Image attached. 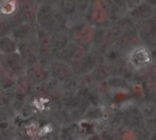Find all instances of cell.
<instances>
[{"label":"cell","mask_w":156,"mask_h":140,"mask_svg":"<svg viewBox=\"0 0 156 140\" xmlns=\"http://www.w3.org/2000/svg\"><path fill=\"white\" fill-rule=\"evenodd\" d=\"M141 44H143V40L135 28L122 34L115 40V45L122 50L130 51L131 50Z\"/></svg>","instance_id":"cell-5"},{"label":"cell","mask_w":156,"mask_h":140,"mask_svg":"<svg viewBox=\"0 0 156 140\" xmlns=\"http://www.w3.org/2000/svg\"><path fill=\"white\" fill-rule=\"evenodd\" d=\"M135 25H136V22L133 18H131L128 15L124 14L113 21V24L112 26H111V28L115 38L117 39L122 34L126 33L127 31L134 28Z\"/></svg>","instance_id":"cell-11"},{"label":"cell","mask_w":156,"mask_h":140,"mask_svg":"<svg viewBox=\"0 0 156 140\" xmlns=\"http://www.w3.org/2000/svg\"><path fill=\"white\" fill-rule=\"evenodd\" d=\"M155 25L154 17L137 22V27L135 28L139 32L142 40H148L153 45L155 43Z\"/></svg>","instance_id":"cell-9"},{"label":"cell","mask_w":156,"mask_h":140,"mask_svg":"<svg viewBox=\"0 0 156 140\" xmlns=\"http://www.w3.org/2000/svg\"><path fill=\"white\" fill-rule=\"evenodd\" d=\"M73 1L75 3L78 14L83 15L88 12L89 6L90 4V0H73Z\"/></svg>","instance_id":"cell-21"},{"label":"cell","mask_w":156,"mask_h":140,"mask_svg":"<svg viewBox=\"0 0 156 140\" xmlns=\"http://www.w3.org/2000/svg\"><path fill=\"white\" fill-rule=\"evenodd\" d=\"M27 70L30 78H33L37 81H40L45 78L46 72L42 67V65L39 63V61H37V60L29 62Z\"/></svg>","instance_id":"cell-18"},{"label":"cell","mask_w":156,"mask_h":140,"mask_svg":"<svg viewBox=\"0 0 156 140\" xmlns=\"http://www.w3.org/2000/svg\"><path fill=\"white\" fill-rule=\"evenodd\" d=\"M144 0H125V5H126V8L127 10L135 7L136 6H138L139 4H141L142 2H144Z\"/></svg>","instance_id":"cell-22"},{"label":"cell","mask_w":156,"mask_h":140,"mask_svg":"<svg viewBox=\"0 0 156 140\" xmlns=\"http://www.w3.org/2000/svg\"><path fill=\"white\" fill-rule=\"evenodd\" d=\"M12 27L6 17H0V38L6 36V35H11L12 32Z\"/></svg>","instance_id":"cell-20"},{"label":"cell","mask_w":156,"mask_h":140,"mask_svg":"<svg viewBox=\"0 0 156 140\" xmlns=\"http://www.w3.org/2000/svg\"><path fill=\"white\" fill-rule=\"evenodd\" d=\"M88 12L90 22L94 26H102L108 21V15L103 0H91Z\"/></svg>","instance_id":"cell-4"},{"label":"cell","mask_w":156,"mask_h":140,"mask_svg":"<svg viewBox=\"0 0 156 140\" xmlns=\"http://www.w3.org/2000/svg\"><path fill=\"white\" fill-rule=\"evenodd\" d=\"M11 36L16 41L28 39L34 37V29H33L32 24L23 22L19 26H17L12 29Z\"/></svg>","instance_id":"cell-14"},{"label":"cell","mask_w":156,"mask_h":140,"mask_svg":"<svg viewBox=\"0 0 156 140\" xmlns=\"http://www.w3.org/2000/svg\"><path fill=\"white\" fill-rule=\"evenodd\" d=\"M145 2H147V3H149V4H151V5H153V6H155V0H144Z\"/></svg>","instance_id":"cell-25"},{"label":"cell","mask_w":156,"mask_h":140,"mask_svg":"<svg viewBox=\"0 0 156 140\" xmlns=\"http://www.w3.org/2000/svg\"><path fill=\"white\" fill-rule=\"evenodd\" d=\"M4 56H5V55H4V54H3V53H2V52L0 51V62H2V61H3Z\"/></svg>","instance_id":"cell-26"},{"label":"cell","mask_w":156,"mask_h":140,"mask_svg":"<svg viewBox=\"0 0 156 140\" xmlns=\"http://www.w3.org/2000/svg\"><path fill=\"white\" fill-rule=\"evenodd\" d=\"M69 35L71 41L77 45L88 48L95 40L96 30L90 21H77L69 28Z\"/></svg>","instance_id":"cell-2"},{"label":"cell","mask_w":156,"mask_h":140,"mask_svg":"<svg viewBox=\"0 0 156 140\" xmlns=\"http://www.w3.org/2000/svg\"><path fill=\"white\" fill-rule=\"evenodd\" d=\"M36 43L38 50V55L48 56L52 54V40L51 34L39 28L36 33Z\"/></svg>","instance_id":"cell-10"},{"label":"cell","mask_w":156,"mask_h":140,"mask_svg":"<svg viewBox=\"0 0 156 140\" xmlns=\"http://www.w3.org/2000/svg\"><path fill=\"white\" fill-rule=\"evenodd\" d=\"M135 22L154 17L155 15V6H153L145 1L142 2L133 8H131L125 13Z\"/></svg>","instance_id":"cell-6"},{"label":"cell","mask_w":156,"mask_h":140,"mask_svg":"<svg viewBox=\"0 0 156 140\" xmlns=\"http://www.w3.org/2000/svg\"><path fill=\"white\" fill-rule=\"evenodd\" d=\"M153 53L149 46L141 44L128 53V61L135 70H142L153 63Z\"/></svg>","instance_id":"cell-3"},{"label":"cell","mask_w":156,"mask_h":140,"mask_svg":"<svg viewBox=\"0 0 156 140\" xmlns=\"http://www.w3.org/2000/svg\"><path fill=\"white\" fill-rule=\"evenodd\" d=\"M35 37V36H34ZM32 37V38H34ZM17 41L18 43V53L20 54L21 58L24 61H27L28 63L37 60L38 50L36 43V38L34 40H31V39Z\"/></svg>","instance_id":"cell-8"},{"label":"cell","mask_w":156,"mask_h":140,"mask_svg":"<svg viewBox=\"0 0 156 140\" xmlns=\"http://www.w3.org/2000/svg\"><path fill=\"white\" fill-rule=\"evenodd\" d=\"M17 12V0H2L0 2V17H8Z\"/></svg>","instance_id":"cell-19"},{"label":"cell","mask_w":156,"mask_h":140,"mask_svg":"<svg viewBox=\"0 0 156 140\" xmlns=\"http://www.w3.org/2000/svg\"><path fill=\"white\" fill-rule=\"evenodd\" d=\"M40 4H47V5H56L58 0H38Z\"/></svg>","instance_id":"cell-24"},{"label":"cell","mask_w":156,"mask_h":140,"mask_svg":"<svg viewBox=\"0 0 156 140\" xmlns=\"http://www.w3.org/2000/svg\"><path fill=\"white\" fill-rule=\"evenodd\" d=\"M50 69L53 72V75L58 78H68L73 73L72 66L69 63L60 60H55L51 61Z\"/></svg>","instance_id":"cell-13"},{"label":"cell","mask_w":156,"mask_h":140,"mask_svg":"<svg viewBox=\"0 0 156 140\" xmlns=\"http://www.w3.org/2000/svg\"><path fill=\"white\" fill-rule=\"evenodd\" d=\"M56 6L61 11V13L67 17V19L72 18L78 14L73 0H58Z\"/></svg>","instance_id":"cell-17"},{"label":"cell","mask_w":156,"mask_h":140,"mask_svg":"<svg viewBox=\"0 0 156 140\" xmlns=\"http://www.w3.org/2000/svg\"><path fill=\"white\" fill-rule=\"evenodd\" d=\"M36 23L39 28L52 34L66 28L68 19L56 5L39 4L36 16Z\"/></svg>","instance_id":"cell-1"},{"label":"cell","mask_w":156,"mask_h":140,"mask_svg":"<svg viewBox=\"0 0 156 140\" xmlns=\"http://www.w3.org/2000/svg\"><path fill=\"white\" fill-rule=\"evenodd\" d=\"M111 1H112L113 3H115L117 6H121V7H124L126 10H127V8H126V5H125V0H111Z\"/></svg>","instance_id":"cell-23"},{"label":"cell","mask_w":156,"mask_h":140,"mask_svg":"<svg viewBox=\"0 0 156 140\" xmlns=\"http://www.w3.org/2000/svg\"><path fill=\"white\" fill-rule=\"evenodd\" d=\"M0 51L4 55L16 53L18 51V43L11 36L6 35L0 38Z\"/></svg>","instance_id":"cell-16"},{"label":"cell","mask_w":156,"mask_h":140,"mask_svg":"<svg viewBox=\"0 0 156 140\" xmlns=\"http://www.w3.org/2000/svg\"><path fill=\"white\" fill-rule=\"evenodd\" d=\"M115 40H116V38H115L111 27H109L102 31V33L98 40H94V41H96L94 49L97 50L98 51H100L101 53L105 54L115 44Z\"/></svg>","instance_id":"cell-12"},{"label":"cell","mask_w":156,"mask_h":140,"mask_svg":"<svg viewBox=\"0 0 156 140\" xmlns=\"http://www.w3.org/2000/svg\"><path fill=\"white\" fill-rule=\"evenodd\" d=\"M38 5L36 0H17V11L24 22L29 24L36 22Z\"/></svg>","instance_id":"cell-7"},{"label":"cell","mask_w":156,"mask_h":140,"mask_svg":"<svg viewBox=\"0 0 156 140\" xmlns=\"http://www.w3.org/2000/svg\"><path fill=\"white\" fill-rule=\"evenodd\" d=\"M51 40H52V54L58 50H60L63 46L70 41L69 35L66 28L60 29L51 34Z\"/></svg>","instance_id":"cell-15"}]
</instances>
